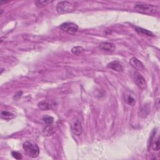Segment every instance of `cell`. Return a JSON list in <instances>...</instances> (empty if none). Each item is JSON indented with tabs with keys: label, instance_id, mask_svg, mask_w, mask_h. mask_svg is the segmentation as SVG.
I'll return each instance as SVG.
<instances>
[{
	"label": "cell",
	"instance_id": "9",
	"mask_svg": "<svg viewBox=\"0 0 160 160\" xmlns=\"http://www.w3.org/2000/svg\"><path fill=\"white\" fill-rule=\"evenodd\" d=\"M107 67L108 68H110L113 70H115L118 72H121L123 70V68L122 65L118 61H113L111 63H110Z\"/></svg>",
	"mask_w": 160,
	"mask_h": 160
},
{
	"label": "cell",
	"instance_id": "10",
	"mask_svg": "<svg viewBox=\"0 0 160 160\" xmlns=\"http://www.w3.org/2000/svg\"><path fill=\"white\" fill-rule=\"evenodd\" d=\"M38 106L42 111H48L51 110L53 108V105L50 103L49 101L46 100L40 101L38 104Z\"/></svg>",
	"mask_w": 160,
	"mask_h": 160
},
{
	"label": "cell",
	"instance_id": "2",
	"mask_svg": "<svg viewBox=\"0 0 160 160\" xmlns=\"http://www.w3.org/2000/svg\"><path fill=\"white\" fill-rule=\"evenodd\" d=\"M134 9L139 13L148 15L153 14L156 11V8L153 5H149L143 3H136L135 5Z\"/></svg>",
	"mask_w": 160,
	"mask_h": 160
},
{
	"label": "cell",
	"instance_id": "14",
	"mask_svg": "<svg viewBox=\"0 0 160 160\" xmlns=\"http://www.w3.org/2000/svg\"><path fill=\"white\" fill-rule=\"evenodd\" d=\"M2 117L3 118H4L5 120H11L12 118H14V115L11 113H10V112H3L2 113Z\"/></svg>",
	"mask_w": 160,
	"mask_h": 160
},
{
	"label": "cell",
	"instance_id": "6",
	"mask_svg": "<svg viewBox=\"0 0 160 160\" xmlns=\"http://www.w3.org/2000/svg\"><path fill=\"white\" fill-rule=\"evenodd\" d=\"M71 131L73 134L76 136H80L82 134L83 128L82 123L78 120L75 121L71 125Z\"/></svg>",
	"mask_w": 160,
	"mask_h": 160
},
{
	"label": "cell",
	"instance_id": "18",
	"mask_svg": "<svg viewBox=\"0 0 160 160\" xmlns=\"http://www.w3.org/2000/svg\"><path fill=\"white\" fill-rule=\"evenodd\" d=\"M127 102L129 104L133 105V104L135 103V100L134 98H133L131 96H128V98L127 99Z\"/></svg>",
	"mask_w": 160,
	"mask_h": 160
},
{
	"label": "cell",
	"instance_id": "16",
	"mask_svg": "<svg viewBox=\"0 0 160 160\" xmlns=\"http://www.w3.org/2000/svg\"><path fill=\"white\" fill-rule=\"evenodd\" d=\"M153 148L154 150L155 151H158L159 149V138L154 141L153 145Z\"/></svg>",
	"mask_w": 160,
	"mask_h": 160
},
{
	"label": "cell",
	"instance_id": "12",
	"mask_svg": "<svg viewBox=\"0 0 160 160\" xmlns=\"http://www.w3.org/2000/svg\"><path fill=\"white\" fill-rule=\"evenodd\" d=\"M136 30H137V32L140 34L147 35V36H153V33L147 30H145V29H143L141 28H139V27H137Z\"/></svg>",
	"mask_w": 160,
	"mask_h": 160
},
{
	"label": "cell",
	"instance_id": "15",
	"mask_svg": "<svg viewBox=\"0 0 160 160\" xmlns=\"http://www.w3.org/2000/svg\"><path fill=\"white\" fill-rule=\"evenodd\" d=\"M43 121L48 125H49V124H51L53 121H54V118H53V117L51 116H46L45 118H44L43 119Z\"/></svg>",
	"mask_w": 160,
	"mask_h": 160
},
{
	"label": "cell",
	"instance_id": "11",
	"mask_svg": "<svg viewBox=\"0 0 160 160\" xmlns=\"http://www.w3.org/2000/svg\"><path fill=\"white\" fill-rule=\"evenodd\" d=\"M84 51V49L83 47L79 46H74L71 49V52L73 55H79L82 54Z\"/></svg>",
	"mask_w": 160,
	"mask_h": 160
},
{
	"label": "cell",
	"instance_id": "8",
	"mask_svg": "<svg viewBox=\"0 0 160 160\" xmlns=\"http://www.w3.org/2000/svg\"><path fill=\"white\" fill-rule=\"evenodd\" d=\"M129 63L133 68L138 70H143L145 68L143 64L138 58L135 57H133L130 59Z\"/></svg>",
	"mask_w": 160,
	"mask_h": 160
},
{
	"label": "cell",
	"instance_id": "13",
	"mask_svg": "<svg viewBox=\"0 0 160 160\" xmlns=\"http://www.w3.org/2000/svg\"><path fill=\"white\" fill-rule=\"evenodd\" d=\"M53 3L52 1H45V0H43V1H36L35 2V3L36 4V5L39 7V8H42L44 7L46 5H48V4H50Z\"/></svg>",
	"mask_w": 160,
	"mask_h": 160
},
{
	"label": "cell",
	"instance_id": "17",
	"mask_svg": "<svg viewBox=\"0 0 160 160\" xmlns=\"http://www.w3.org/2000/svg\"><path fill=\"white\" fill-rule=\"evenodd\" d=\"M11 154H12L13 157L14 158L16 159H22V155L19 153H18L17 151H13L11 153Z\"/></svg>",
	"mask_w": 160,
	"mask_h": 160
},
{
	"label": "cell",
	"instance_id": "19",
	"mask_svg": "<svg viewBox=\"0 0 160 160\" xmlns=\"http://www.w3.org/2000/svg\"><path fill=\"white\" fill-rule=\"evenodd\" d=\"M9 2H3V1H2V2H0V4H1V5H3V3H8Z\"/></svg>",
	"mask_w": 160,
	"mask_h": 160
},
{
	"label": "cell",
	"instance_id": "5",
	"mask_svg": "<svg viewBox=\"0 0 160 160\" xmlns=\"http://www.w3.org/2000/svg\"><path fill=\"white\" fill-rule=\"evenodd\" d=\"M134 81L137 86L141 89V90H145L146 87V82L145 78L139 73L136 72L135 74V77H134Z\"/></svg>",
	"mask_w": 160,
	"mask_h": 160
},
{
	"label": "cell",
	"instance_id": "4",
	"mask_svg": "<svg viewBox=\"0 0 160 160\" xmlns=\"http://www.w3.org/2000/svg\"><path fill=\"white\" fill-rule=\"evenodd\" d=\"M60 28L65 32H66L69 34H74L78 30V26L75 23L67 22L64 23L60 26Z\"/></svg>",
	"mask_w": 160,
	"mask_h": 160
},
{
	"label": "cell",
	"instance_id": "3",
	"mask_svg": "<svg viewBox=\"0 0 160 160\" xmlns=\"http://www.w3.org/2000/svg\"><path fill=\"white\" fill-rule=\"evenodd\" d=\"M73 9H74L73 5H72L71 3L67 1L59 2L57 6V10L58 13L60 14L70 12L73 11Z\"/></svg>",
	"mask_w": 160,
	"mask_h": 160
},
{
	"label": "cell",
	"instance_id": "1",
	"mask_svg": "<svg viewBox=\"0 0 160 160\" xmlns=\"http://www.w3.org/2000/svg\"><path fill=\"white\" fill-rule=\"evenodd\" d=\"M23 149L24 150L25 153L29 157L32 158H36L39 156L40 149L38 146L35 144H33L32 142L26 141L23 145Z\"/></svg>",
	"mask_w": 160,
	"mask_h": 160
},
{
	"label": "cell",
	"instance_id": "7",
	"mask_svg": "<svg viewBox=\"0 0 160 160\" xmlns=\"http://www.w3.org/2000/svg\"><path fill=\"white\" fill-rule=\"evenodd\" d=\"M99 48L101 50L106 52H113L116 49L115 45L112 43H102L99 44Z\"/></svg>",
	"mask_w": 160,
	"mask_h": 160
}]
</instances>
